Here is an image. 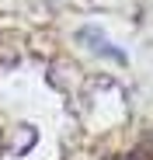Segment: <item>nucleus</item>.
<instances>
[{
	"label": "nucleus",
	"mask_w": 153,
	"mask_h": 160,
	"mask_svg": "<svg viewBox=\"0 0 153 160\" xmlns=\"http://www.w3.org/2000/svg\"><path fill=\"white\" fill-rule=\"evenodd\" d=\"M125 160H153V129L129 150V157H125Z\"/></svg>",
	"instance_id": "f257e3e1"
}]
</instances>
